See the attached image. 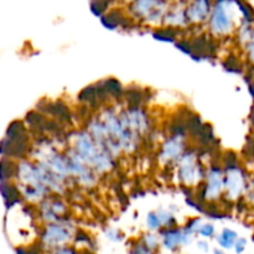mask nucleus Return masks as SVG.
<instances>
[{"label":"nucleus","mask_w":254,"mask_h":254,"mask_svg":"<svg viewBox=\"0 0 254 254\" xmlns=\"http://www.w3.org/2000/svg\"><path fill=\"white\" fill-rule=\"evenodd\" d=\"M77 150H78V154L82 158L86 159L87 161H91L98 169L101 168L102 170H104V168L108 166L107 159L104 156H101V154L97 151V148L94 146L91 138L87 134L78 135V139H77Z\"/></svg>","instance_id":"1"},{"label":"nucleus","mask_w":254,"mask_h":254,"mask_svg":"<svg viewBox=\"0 0 254 254\" xmlns=\"http://www.w3.org/2000/svg\"><path fill=\"white\" fill-rule=\"evenodd\" d=\"M226 2L221 1L217 2L213 9L212 19H211V27L215 32L218 34H225L228 32L232 27V20L231 16L227 14V9H226Z\"/></svg>","instance_id":"2"},{"label":"nucleus","mask_w":254,"mask_h":254,"mask_svg":"<svg viewBox=\"0 0 254 254\" xmlns=\"http://www.w3.org/2000/svg\"><path fill=\"white\" fill-rule=\"evenodd\" d=\"M68 237L69 233L64 227H60V226H49L44 235V242H46L47 245L55 246L66 242L68 240Z\"/></svg>","instance_id":"3"},{"label":"nucleus","mask_w":254,"mask_h":254,"mask_svg":"<svg viewBox=\"0 0 254 254\" xmlns=\"http://www.w3.org/2000/svg\"><path fill=\"white\" fill-rule=\"evenodd\" d=\"M189 233L185 231H179V230H168L164 233V246L168 250H175L179 245L186 243L189 240Z\"/></svg>","instance_id":"4"},{"label":"nucleus","mask_w":254,"mask_h":254,"mask_svg":"<svg viewBox=\"0 0 254 254\" xmlns=\"http://www.w3.org/2000/svg\"><path fill=\"white\" fill-rule=\"evenodd\" d=\"M210 2L207 1H196L191 4V6L188 9V17L192 21H202L207 16L210 11Z\"/></svg>","instance_id":"5"},{"label":"nucleus","mask_w":254,"mask_h":254,"mask_svg":"<svg viewBox=\"0 0 254 254\" xmlns=\"http://www.w3.org/2000/svg\"><path fill=\"white\" fill-rule=\"evenodd\" d=\"M221 189H222L221 171L217 168H212L210 170V175H208V184L207 189H206V193H207V196H216L217 193H220Z\"/></svg>","instance_id":"6"},{"label":"nucleus","mask_w":254,"mask_h":254,"mask_svg":"<svg viewBox=\"0 0 254 254\" xmlns=\"http://www.w3.org/2000/svg\"><path fill=\"white\" fill-rule=\"evenodd\" d=\"M243 188V178L238 170H233L231 166L227 175V189L230 190L231 195L237 196Z\"/></svg>","instance_id":"7"},{"label":"nucleus","mask_w":254,"mask_h":254,"mask_svg":"<svg viewBox=\"0 0 254 254\" xmlns=\"http://www.w3.org/2000/svg\"><path fill=\"white\" fill-rule=\"evenodd\" d=\"M181 149H183V140H181L180 136H178V138L171 139L165 144V146L163 148V154L166 158H173V156L180 154Z\"/></svg>","instance_id":"8"},{"label":"nucleus","mask_w":254,"mask_h":254,"mask_svg":"<svg viewBox=\"0 0 254 254\" xmlns=\"http://www.w3.org/2000/svg\"><path fill=\"white\" fill-rule=\"evenodd\" d=\"M217 242L220 243L221 247L226 248V250H230L233 247L236 242H237V233L233 232L232 230H223V232L221 233L217 237Z\"/></svg>","instance_id":"9"},{"label":"nucleus","mask_w":254,"mask_h":254,"mask_svg":"<svg viewBox=\"0 0 254 254\" xmlns=\"http://www.w3.org/2000/svg\"><path fill=\"white\" fill-rule=\"evenodd\" d=\"M180 173L181 176L184 178V180H193V178H195L196 174H197V169H195V166H193V160L191 156L186 158V164L181 166Z\"/></svg>","instance_id":"10"},{"label":"nucleus","mask_w":254,"mask_h":254,"mask_svg":"<svg viewBox=\"0 0 254 254\" xmlns=\"http://www.w3.org/2000/svg\"><path fill=\"white\" fill-rule=\"evenodd\" d=\"M148 226L150 230H158L160 226H163V222L160 220V216H159L158 212H151L148 215Z\"/></svg>","instance_id":"11"},{"label":"nucleus","mask_w":254,"mask_h":254,"mask_svg":"<svg viewBox=\"0 0 254 254\" xmlns=\"http://www.w3.org/2000/svg\"><path fill=\"white\" fill-rule=\"evenodd\" d=\"M104 89H107V91L112 94H118L121 93V84H119L118 81H116L114 78L107 79V81L104 82Z\"/></svg>","instance_id":"12"},{"label":"nucleus","mask_w":254,"mask_h":254,"mask_svg":"<svg viewBox=\"0 0 254 254\" xmlns=\"http://www.w3.org/2000/svg\"><path fill=\"white\" fill-rule=\"evenodd\" d=\"M200 233L202 236H205V237H211L215 233V228H213L212 225H203L201 227Z\"/></svg>","instance_id":"13"},{"label":"nucleus","mask_w":254,"mask_h":254,"mask_svg":"<svg viewBox=\"0 0 254 254\" xmlns=\"http://www.w3.org/2000/svg\"><path fill=\"white\" fill-rule=\"evenodd\" d=\"M246 243H247V241H246L245 238H238V241L236 242V252L242 253L243 251H245Z\"/></svg>","instance_id":"14"},{"label":"nucleus","mask_w":254,"mask_h":254,"mask_svg":"<svg viewBox=\"0 0 254 254\" xmlns=\"http://www.w3.org/2000/svg\"><path fill=\"white\" fill-rule=\"evenodd\" d=\"M145 243L149 248H155L156 247V238L154 236H146L145 237Z\"/></svg>","instance_id":"15"},{"label":"nucleus","mask_w":254,"mask_h":254,"mask_svg":"<svg viewBox=\"0 0 254 254\" xmlns=\"http://www.w3.org/2000/svg\"><path fill=\"white\" fill-rule=\"evenodd\" d=\"M56 254H74L73 251H69V250H61L59 251Z\"/></svg>","instance_id":"16"},{"label":"nucleus","mask_w":254,"mask_h":254,"mask_svg":"<svg viewBox=\"0 0 254 254\" xmlns=\"http://www.w3.org/2000/svg\"><path fill=\"white\" fill-rule=\"evenodd\" d=\"M215 254H225V253L220 252V251H215Z\"/></svg>","instance_id":"17"},{"label":"nucleus","mask_w":254,"mask_h":254,"mask_svg":"<svg viewBox=\"0 0 254 254\" xmlns=\"http://www.w3.org/2000/svg\"><path fill=\"white\" fill-rule=\"evenodd\" d=\"M133 254H139V253H133Z\"/></svg>","instance_id":"18"}]
</instances>
